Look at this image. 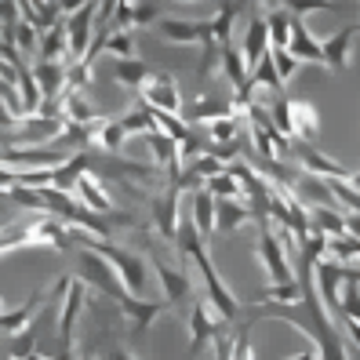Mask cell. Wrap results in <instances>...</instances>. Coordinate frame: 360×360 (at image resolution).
<instances>
[{"instance_id": "cell-1", "label": "cell", "mask_w": 360, "mask_h": 360, "mask_svg": "<svg viewBox=\"0 0 360 360\" xmlns=\"http://www.w3.org/2000/svg\"><path fill=\"white\" fill-rule=\"evenodd\" d=\"M291 262H295V277L302 284V295L299 302L291 306H259L262 316H273V321H284L291 328H299L321 360H349V346H346V335H342V324L338 316L328 313L321 291L313 284V262L306 255H299V248L291 244Z\"/></svg>"}, {"instance_id": "cell-2", "label": "cell", "mask_w": 360, "mask_h": 360, "mask_svg": "<svg viewBox=\"0 0 360 360\" xmlns=\"http://www.w3.org/2000/svg\"><path fill=\"white\" fill-rule=\"evenodd\" d=\"M175 248H179V255L182 259H193L197 269H200V281H204V302L215 309L222 321H233V316L240 313V302H237V295H233L226 288V281L219 277V269L215 262H211L207 255V240L197 233L193 219H179V233H175Z\"/></svg>"}, {"instance_id": "cell-3", "label": "cell", "mask_w": 360, "mask_h": 360, "mask_svg": "<svg viewBox=\"0 0 360 360\" xmlns=\"http://www.w3.org/2000/svg\"><path fill=\"white\" fill-rule=\"evenodd\" d=\"M84 244L95 248L102 259H110V266L117 269L120 284L128 288V295L135 299H146V288H150V277H146V255L142 251H131V248H113L105 240H95V237H84Z\"/></svg>"}, {"instance_id": "cell-4", "label": "cell", "mask_w": 360, "mask_h": 360, "mask_svg": "<svg viewBox=\"0 0 360 360\" xmlns=\"http://www.w3.org/2000/svg\"><path fill=\"white\" fill-rule=\"evenodd\" d=\"M62 131H66V117H22V124H18L15 131L4 135V142L0 146H30V150H37V146H51L62 139Z\"/></svg>"}, {"instance_id": "cell-5", "label": "cell", "mask_w": 360, "mask_h": 360, "mask_svg": "<svg viewBox=\"0 0 360 360\" xmlns=\"http://www.w3.org/2000/svg\"><path fill=\"white\" fill-rule=\"evenodd\" d=\"M77 259H80V281L88 284V288H95V291H102V295H110L113 302L120 299L124 291H128V288L120 284L117 269L110 266V259H102L95 248H88V244H84V248L77 251Z\"/></svg>"}, {"instance_id": "cell-6", "label": "cell", "mask_w": 360, "mask_h": 360, "mask_svg": "<svg viewBox=\"0 0 360 360\" xmlns=\"http://www.w3.org/2000/svg\"><path fill=\"white\" fill-rule=\"evenodd\" d=\"M255 255H259V262H262V269H266L269 284L295 281V269H291V262H288V251H284V244L277 240V233H273V229H266V226L259 229Z\"/></svg>"}, {"instance_id": "cell-7", "label": "cell", "mask_w": 360, "mask_h": 360, "mask_svg": "<svg viewBox=\"0 0 360 360\" xmlns=\"http://www.w3.org/2000/svg\"><path fill=\"white\" fill-rule=\"evenodd\" d=\"M284 113H288V124H284V135L288 139H299V142H309L316 131H321V110L309 102V98H284Z\"/></svg>"}, {"instance_id": "cell-8", "label": "cell", "mask_w": 360, "mask_h": 360, "mask_svg": "<svg viewBox=\"0 0 360 360\" xmlns=\"http://www.w3.org/2000/svg\"><path fill=\"white\" fill-rule=\"evenodd\" d=\"M142 95H146V105L157 113H175L182 110V95H179V84L172 73H164V70H153L150 80L142 84Z\"/></svg>"}, {"instance_id": "cell-9", "label": "cell", "mask_w": 360, "mask_h": 360, "mask_svg": "<svg viewBox=\"0 0 360 360\" xmlns=\"http://www.w3.org/2000/svg\"><path fill=\"white\" fill-rule=\"evenodd\" d=\"M95 11H98V0H88L84 8H77L66 18V40H70V58L80 62L91 48V37H95Z\"/></svg>"}, {"instance_id": "cell-10", "label": "cell", "mask_w": 360, "mask_h": 360, "mask_svg": "<svg viewBox=\"0 0 360 360\" xmlns=\"http://www.w3.org/2000/svg\"><path fill=\"white\" fill-rule=\"evenodd\" d=\"M291 153H295V160H299L302 172L313 175V179H349V167H346V164H338V160H331L328 153L313 150L309 142L291 139Z\"/></svg>"}, {"instance_id": "cell-11", "label": "cell", "mask_w": 360, "mask_h": 360, "mask_svg": "<svg viewBox=\"0 0 360 360\" xmlns=\"http://www.w3.org/2000/svg\"><path fill=\"white\" fill-rule=\"evenodd\" d=\"M360 33V22H349L338 33H331L324 44H321V62L331 73H346L349 62H353V37Z\"/></svg>"}, {"instance_id": "cell-12", "label": "cell", "mask_w": 360, "mask_h": 360, "mask_svg": "<svg viewBox=\"0 0 360 360\" xmlns=\"http://www.w3.org/2000/svg\"><path fill=\"white\" fill-rule=\"evenodd\" d=\"M179 193H182V182L172 179V186L164 189L160 197H153V226L164 240L175 244V233H179Z\"/></svg>"}, {"instance_id": "cell-13", "label": "cell", "mask_w": 360, "mask_h": 360, "mask_svg": "<svg viewBox=\"0 0 360 360\" xmlns=\"http://www.w3.org/2000/svg\"><path fill=\"white\" fill-rule=\"evenodd\" d=\"M117 306H120V313H124V321H128V328L135 331V335H142V331H150V324L157 321L160 313H167L172 306L167 302H153V299H135V295H128L124 291L120 299H117Z\"/></svg>"}, {"instance_id": "cell-14", "label": "cell", "mask_w": 360, "mask_h": 360, "mask_svg": "<svg viewBox=\"0 0 360 360\" xmlns=\"http://www.w3.org/2000/svg\"><path fill=\"white\" fill-rule=\"evenodd\" d=\"M150 262H153L157 281H160V288H164V302L172 306V309H179L189 295H193V284H189V277H186L179 266H172L167 259H160V255H153Z\"/></svg>"}, {"instance_id": "cell-15", "label": "cell", "mask_w": 360, "mask_h": 360, "mask_svg": "<svg viewBox=\"0 0 360 360\" xmlns=\"http://www.w3.org/2000/svg\"><path fill=\"white\" fill-rule=\"evenodd\" d=\"M219 328H222V316L207 302H193V309H189V353H200L207 342H215Z\"/></svg>"}, {"instance_id": "cell-16", "label": "cell", "mask_w": 360, "mask_h": 360, "mask_svg": "<svg viewBox=\"0 0 360 360\" xmlns=\"http://www.w3.org/2000/svg\"><path fill=\"white\" fill-rule=\"evenodd\" d=\"M80 313H84V281L73 277L66 299L58 306V342H62V349H73V331H77Z\"/></svg>"}, {"instance_id": "cell-17", "label": "cell", "mask_w": 360, "mask_h": 360, "mask_svg": "<svg viewBox=\"0 0 360 360\" xmlns=\"http://www.w3.org/2000/svg\"><path fill=\"white\" fill-rule=\"evenodd\" d=\"M157 33L167 40V44H179V48L215 40V37H211V22H186V18H160Z\"/></svg>"}, {"instance_id": "cell-18", "label": "cell", "mask_w": 360, "mask_h": 360, "mask_svg": "<svg viewBox=\"0 0 360 360\" xmlns=\"http://www.w3.org/2000/svg\"><path fill=\"white\" fill-rule=\"evenodd\" d=\"M291 15V11H288ZM288 51L299 58V62H321V40H316L306 26V18L291 15V40H288Z\"/></svg>"}, {"instance_id": "cell-19", "label": "cell", "mask_w": 360, "mask_h": 360, "mask_svg": "<svg viewBox=\"0 0 360 360\" xmlns=\"http://www.w3.org/2000/svg\"><path fill=\"white\" fill-rule=\"evenodd\" d=\"M40 306H44V295L37 291V295H30V302L15 306V309H4V313H0V335H22L37 321Z\"/></svg>"}, {"instance_id": "cell-20", "label": "cell", "mask_w": 360, "mask_h": 360, "mask_svg": "<svg viewBox=\"0 0 360 360\" xmlns=\"http://www.w3.org/2000/svg\"><path fill=\"white\" fill-rule=\"evenodd\" d=\"M77 197L84 200V207L88 211H98V215H113V197L105 193V186H102V179H95L91 172H84L80 179H77Z\"/></svg>"}, {"instance_id": "cell-21", "label": "cell", "mask_w": 360, "mask_h": 360, "mask_svg": "<svg viewBox=\"0 0 360 360\" xmlns=\"http://www.w3.org/2000/svg\"><path fill=\"white\" fill-rule=\"evenodd\" d=\"M269 51V33H266V15H251V22H248V33H244V66H259L262 55Z\"/></svg>"}, {"instance_id": "cell-22", "label": "cell", "mask_w": 360, "mask_h": 360, "mask_svg": "<svg viewBox=\"0 0 360 360\" xmlns=\"http://www.w3.org/2000/svg\"><path fill=\"white\" fill-rule=\"evenodd\" d=\"M37 51L44 62H62L70 55V40H66V18H58L55 26H48L37 40Z\"/></svg>"}, {"instance_id": "cell-23", "label": "cell", "mask_w": 360, "mask_h": 360, "mask_svg": "<svg viewBox=\"0 0 360 360\" xmlns=\"http://www.w3.org/2000/svg\"><path fill=\"white\" fill-rule=\"evenodd\" d=\"M299 295H302V284L299 277L295 281H284V284H266L262 291L251 295V306H291V302H299Z\"/></svg>"}, {"instance_id": "cell-24", "label": "cell", "mask_w": 360, "mask_h": 360, "mask_svg": "<svg viewBox=\"0 0 360 360\" xmlns=\"http://www.w3.org/2000/svg\"><path fill=\"white\" fill-rule=\"evenodd\" d=\"M22 248H44L33 222H15L8 229H0V255H11V251H22Z\"/></svg>"}, {"instance_id": "cell-25", "label": "cell", "mask_w": 360, "mask_h": 360, "mask_svg": "<svg viewBox=\"0 0 360 360\" xmlns=\"http://www.w3.org/2000/svg\"><path fill=\"white\" fill-rule=\"evenodd\" d=\"M219 70H222V77L233 84V91H244V88H251L248 84V66H244V55L233 48V44H222V55H219Z\"/></svg>"}, {"instance_id": "cell-26", "label": "cell", "mask_w": 360, "mask_h": 360, "mask_svg": "<svg viewBox=\"0 0 360 360\" xmlns=\"http://www.w3.org/2000/svg\"><path fill=\"white\" fill-rule=\"evenodd\" d=\"M251 219L244 200H215V233H237Z\"/></svg>"}, {"instance_id": "cell-27", "label": "cell", "mask_w": 360, "mask_h": 360, "mask_svg": "<svg viewBox=\"0 0 360 360\" xmlns=\"http://www.w3.org/2000/svg\"><path fill=\"white\" fill-rule=\"evenodd\" d=\"M153 66H146V62L135 55V58H113V80L124 84V88H142L146 80H150Z\"/></svg>"}, {"instance_id": "cell-28", "label": "cell", "mask_w": 360, "mask_h": 360, "mask_svg": "<svg viewBox=\"0 0 360 360\" xmlns=\"http://www.w3.org/2000/svg\"><path fill=\"white\" fill-rule=\"evenodd\" d=\"M189 219H193V226L204 240L215 233V197H211L207 189H193V215Z\"/></svg>"}, {"instance_id": "cell-29", "label": "cell", "mask_w": 360, "mask_h": 360, "mask_svg": "<svg viewBox=\"0 0 360 360\" xmlns=\"http://www.w3.org/2000/svg\"><path fill=\"white\" fill-rule=\"evenodd\" d=\"M244 4H233V0H222V8L215 18H207L211 22V37H215V44H233V22H237Z\"/></svg>"}, {"instance_id": "cell-30", "label": "cell", "mask_w": 360, "mask_h": 360, "mask_svg": "<svg viewBox=\"0 0 360 360\" xmlns=\"http://www.w3.org/2000/svg\"><path fill=\"white\" fill-rule=\"evenodd\" d=\"M222 117H233V105L229 102L197 98L193 105H189V124H211V120H222Z\"/></svg>"}, {"instance_id": "cell-31", "label": "cell", "mask_w": 360, "mask_h": 360, "mask_svg": "<svg viewBox=\"0 0 360 360\" xmlns=\"http://www.w3.org/2000/svg\"><path fill=\"white\" fill-rule=\"evenodd\" d=\"M266 33H269V48H288V40H291V15L284 8L266 11Z\"/></svg>"}, {"instance_id": "cell-32", "label": "cell", "mask_w": 360, "mask_h": 360, "mask_svg": "<svg viewBox=\"0 0 360 360\" xmlns=\"http://www.w3.org/2000/svg\"><path fill=\"white\" fill-rule=\"evenodd\" d=\"M120 128H124V135H150V131H157V117H153V110L150 105H139V110H131L128 117H120Z\"/></svg>"}, {"instance_id": "cell-33", "label": "cell", "mask_w": 360, "mask_h": 360, "mask_svg": "<svg viewBox=\"0 0 360 360\" xmlns=\"http://www.w3.org/2000/svg\"><path fill=\"white\" fill-rule=\"evenodd\" d=\"M207 193L215 197V200H244V186L233 179L229 172H222V175H215V179H207Z\"/></svg>"}, {"instance_id": "cell-34", "label": "cell", "mask_w": 360, "mask_h": 360, "mask_svg": "<svg viewBox=\"0 0 360 360\" xmlns=\"http://www.w3.org/2000/svg\"><path fill=\"white\" fill-rule=\"evenodd\" d=\"M124 128H120V120H105L102 124V131H98V139H95V146L102 153H120L124 150Z\"/></svg>"}, {"instance_id": "cell-35", "label": "cell", "mask_w": 360, "mask_h": 360, "mask_svg": "<svg viewBox=\"0 0 360 360\" xmlns=\"http://www.w3.org/2000/svg\"><path fill=\"white\" fill-rule=\"evenodd\" d=\"M284 11L306 18L309 11H346V4H338V0H284Z\"/></svg>"}, {"instance_id": "cell-36", "label": "cell", "mask_w": 360, "mask_h": 360, "mask_svg": "<svg viewBox=\"0 0 360 360\" xmlns=\"http://www.w3.org/2000/svg\"><path fill=\"white\" fill-rule=\"evenodd\" d=\"M105 51H110L113 58H135V37H131V30H110V37H105Z\"/></svg>"}, {"instance_id": "cell-37", "label": "cell", "mask_w": 360, "mask_h": 360, "mask_svg": "<svg viewBox=\"0 0 360 360\" xmlns=\"http://www.w3.org/2000/svg\"><path fill=\"white\" fill-rule=\"evenodd\" d=\"M269 58H273V70H277V77H281V84H288L295 73H299V66L302 62L295 58L288 48H269Z\"/></svg>"}, {"instance_id": "cell-38", "label": "cell", "mask_w": 360, "mask_h": 360, "mask_svg": "<svg viewBox=\"0 0 360 360\" xmlns=\"http://www.w3.org/2000/svg\"><path fill=\"white\" fill-rule=\"evenodd\" d=\"M207 135L215 139V142H233L240 135V124H237V117H222V120H211L207 124Z\"/></svg>"}, {"instance_id": "cell-39", "label": "cell", "mask_w": 360, "mask_h": 360, "mask_svg": "<svg viewBox=\"0 0 360 360\" xmlns=\"http://www.w3.org/2000/svg\"><path fill=\"white\" fill-rule=\"evenodd\" d=\"M197 179H215V175H222L226 172V164L215 157V153H200L197 160H193V167H189Z\"/></svg>"}, {"instance_id": "cell-40", "label": "cell", "mask_w": 360, "mask_h": 360, "mask_svg": "<svg viewBox=\"0 0 360 360\" xmlns=\"http://www.w3.org/2000/svg\"><path fill=\"white\" fill-rule=\"evenodd\" d=\"M160 11L157 4H131V26H157Z\"/></svg>"}, {"instance_id": "cell-41", "label": "cell", "mask_w": 360, "mask_h": 360, "mask_svg": "<svg viewBox=\"0 0 360 360\" xmlns=\"http://www.w3.org/2000/svg\"><path fill=\"white\" fill-rule=\"evenodd\" d=\"M229 360H255V353H251V331H248V328H240L237 338H233Z\"/></svg>"}, {"instance_id": "cell-42", "label": "cell", "mask_w": 360, "mask_h": 360, "mask_svg": "<svg viewBox=\"0 0 360 360\" xmlns=\"http://www.w3.org/2000/svg\"><path fill=\"white\" fill-rule=\"evenodd\" d=\"M18 124H22V117H18L11 105L4 102V95H0V135H8V131H15Z\"/></svg>"}, {"instance_id": "cell-43", "label": "cell", "mask_w": 360, "mask_h": 360, "mask_svg": "<svg viewBox=\"0 0 360 360\" xmlns=\"http://www.w3.org/2000/svg\"><path fill=\"white\" fill-rule=\"evenodd\" d=\"M342 335H346V346L360 353V321H342Z\"/></svg>"}, {"instance_id": "cell-44", "label": "cell", "mask_w": 360, "mask_h": 360, "mask_svg": "<svg viewBox=\"0 0 360 360\" xmlns=\"http://www.w3.org/2000/svg\"><path fill=\"white\" fill-rule=\"evenodd\" d=\"M342 222H346V237L360 240V211H342Z\"/></svg>"}, {"instance_id": "cell-45", "label": "cell", "mask_w": 360, "mask_h": 360, "mask_svg": "<svg viewBox=\"0 0 360 360\" xmlns=\"http://www.w3.org/2000/svg\"><path fill=\"white\" fill-rule=\"evenodd\" d=\"M0 95H4V102H8L11 110L18 113V88H15V84H8L4 77H0Z\"/></svg>"}, {"instance_id": "cell-46", "label": "cell", "mask_w": 360, "mask_h": 360, "mask_svg": "<svg viewBox=\"0 0 360 360\" xmlns=\"http://www.w3.org/2000/svg\"><path fill=\"white\" fill-rule=\"evenodd\" d=\"M211 346H215V360H229V349H233V338H226L222 331L215 335V342H211Z\"/></svg>"}, {"instance_id": "cell-47", "label": "cell", "mask_w": 360, "mask_h": 360, "mask_svg": "<svg viewBox=\"0 0 360 360\" xmlns=\"http://www.w3.org/2000/svg\"><path fill=\"white\" fill-rule=\"evenodd\" d=\"M84 4H88V0H55V8H58V15H73L77 8H84Z\"/></svg>"}, {"instance_id": "cell-48", "label": "cell", "mask_w": 360, "mask_h": 360, "mask_svg": "<svg viewBox=\"0 0 360 360\" xmlns=\"http://www.w3.org/2000/svg\"><path fill=\"white\" fill-rule=\"evenodd\" d=\"M102 360H139V356H135V353H128V349H110Z\"/></svg>"}, {"instance_id": "cell-49", "label": "cell", "mask_w": 360, "mask_h": 360, "mask_svg": "<svg viewBox=\"0 0 360 360\" xmlns=\"http://www.w3.org/2000/svg\"><path fill=\"white\" fill-rule=\"evenodd\" d=\"M288 360H321V356H316V349L309 346V349H302V353H295V356H288Z\"/></svg>"}, {"instance_id": "cell-50", "label": "cell", "mask_w": 360, "mask_h": 360, "mask_svg": "<svg viewBox=\"0 0 360 360\" xmlns=\"http://www.w3.org/2000/svg\"><path fill=\"white\" fill-rule=\"evenodd\" d=\"M346 182H349V189H353V193H356V197H360V172H356V175H349V179H346Z\"/></svg>"}, {"instance_id": "cell-51", "label": "cell", "mask_w": 360, "mask_h": 360, "mask_svg": "<svg viewBox=\"0 0 360 360\" xmlns=\"http://www.w3.org/2000/svg\"><path fill=\"white\" fill-rule=\"evenodd\" d=\"M26 360H48V356H44V353H30Z\"/></svg>"}, {"instance_id": "cell-52", "label": "cell", "mask_w": 360, "mask_h": 360, "mask_svg": "<svg viewBox=\"0 0 360 360\" xmlns=\"http://www.w3.org/2000/svg\"><path fill=\"white\" fill-rule=\"evenodd\" d=\"M8 309V302H4V295H0V313H4Z\"/></svg>"}, {"instance_id": "cell-53", "label": "cell", "mask_w": 360, "mask_h": 360, "mask_svg": "<svg viewBox=\"0 0 360 360\" xmlns=\"http://www.w3.org/2000/svg\"><path fill=\"white\" fill-rule=\"evenodd\" d=\"M0 360H18V356H15V353H11V356H0Z\"/></svg>"}, {"instance_id": "cell-54", "label": "cell", "mask_w": 360, "mask_h": 360, "mask_svg": "<svg viewBox=\"0 0 360 360\" xmlns=\"http://www.w3.org/2000/svg\"><path fill=\"white\" fill-rule=\"evenodd\" d=\"M84 360H98V356H84Z\"/></svg>"}, {"instance_id": "cell-55", "label": "cell", "mask_w": 360, "mask_h": 360, "mask_svg": "<svg viewBox=\"0 0 360 360\" xmlns=\"http://www.w3.org/2000/svg\"><path fill=\"white\" fill-rule=\"evenodd\" d=\"M186 4H197V0H186Z\"/></svg>"}, {"instance_id": "cell-56", "label": "cell", "mask_w": 360, "mask_h": 360, "mask_svg": "<svg viewBox=\"0 0 360 360\" xmlns=\"http://www.w3.org/2000/svg\"><path fill=\"white\" fill-rule=\"evenodd\" d=\"M0 211H4V207H0Z\"/></svg>"}]
</instances>
